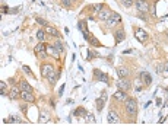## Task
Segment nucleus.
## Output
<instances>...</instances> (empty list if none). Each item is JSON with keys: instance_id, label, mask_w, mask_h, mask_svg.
<instances>
[{"instance_id": "nucleus-1", "label": "nucleus", "mask_w": 168, "mask_h": 131, "mask_svg": "<svg viewBox=\"0 0 168 131\" xmlns=\"http://www.w3.org/2000/svg\"><path fill=\"white\" fill-rule=\"evenodd\" d=\"M124 111L129 117H136L137 114V102L133 98H127L124 101Z\"/></svg>"}, {"instance_id": "nucleus-2", "label": "nucleus", "mask_w": 168, "mask_h": 131, "mask_svg": "<svg viewBox=\"0 0 168 131\" xmlns=\"http://www.w3.org/2000/svg\"><path fill=\"white\" fill-rule=\"evenodd\" d=\"M134 6L137 9V12H141V13L149 12V3L146 0H136L134 2Z\"/></svg>"}, {"instance_id": "nucleus-3", "label": "nucleus", "mask_w": 168, "mask_h": 131, "mask_svg": "<svg viewBox=\"0 0 168 131\" xmlns=\"http://www.w3.org/2000/svg\"><path fill=\"white\" fill-rule=\"evenodd\" d=\"M134 37H136V39H137L139 42H142V44H145V42L148 41V32H145L141 28H136V29H134Z\"/></svg>"}, {"instance_id": "nucleus-4", "label": "nucleus", "mask_w": 168, "mask_h": 131, "mask_svg": "<svg viewBox=\"0 0 168 131\" xmlns=\"http://www.w3.org/2000/svg\"><path fill=\"white\" fill-rule=\"evenodd\" d=\"M54 72H56V70H54V67L51 64H42L41 66V74H42V77L48 79V76L53 74Z\"/></svg>"}, {"instance_id": "nucleus-5", "label": "nucleus", "mask_w": 168, "mask_h": 131, "mask_svg": "<svg viewBox=\"0 0 168 131\" xmlns=\"http://www.w3.org/2000/svg\"><path fill=\"white\" fill-rule=\"evenodd\" d=\"M20 99H22L24 102H29V104H32L34 101H35V96L32 95V92L22 90L20 92Z\"/></svg>"}, {"instance_id": "nucleus-6", "label": "nucleus", "mask_w": 168, "mask_h": 131, "mask_svg": "<svg viewBox=\"0 0 168 131\" xmlns=\"http://www.w3.org/2000/svg\"><path fill=\"white\" fill-rule=\"evenodd\" d=\"M113 98H114L115 101H117V102H121V104H124V101H126V99H127L129 96H127V93H126L124 90L119 89V90H117V92L114 93V95H113Z\"/></svg>"}, {"instance_id": "nucleus-7", "label": "nucleus", "mask_w": 168, "mask_h": 131, "mask_svg": "<svg viewBox=\"0 0 168 131\" xmlns=\"http://www.w3.org/2000/svg\"><path fill=\"white\" fill-rule=\"evenodd\" d=\"M117 87H119V89H121V90L127 92V90H130L132 85H130V82H129L127 79H120V80L117 82Z\"/></svg>"}, {"instance_id": "nucleus-8", "label": "nucleus", "mask_w": 168, "mask_h": 131, "mask_svg": "<svg viewBox=\"0 0 168 131\" xmlns=\"http://www.w3.org/2000/svg\"><path fill=\"white\" fill-rule=\"evenodd\" d=\"M46 52L50 54V55H53L56 60H60V52H59V50L54 45H46Z\"/></svg>"}, {"instance_id": "nucleus-9", "label": "nucleus", "mask_w": 168, "mask_h": 131, "mask_svg": "<svg viewBox=\"0 0 168 131\" xmlns=\"http://www.w3.org/2000/svg\"><path fill=\"white\" fill-rule=\"evenodd\" d=\"M113 15V10L111 9H102L101 12H98V19L101 20H108Z\"/></svg>"}, {"instance_id": "nucleus-10", "label": "nucleus", "mask_w": 168, "mask_h": 131, "mask_svg": "<svg viewBox=\"0 0 168 131\" xmlns=\"http://www.w3.org/2000/svg\"><path fill=\"white\" fill-rule=\"evenodd\" d=\"M120 20H121L120 15H119V13H115V12H113L111 18L107 20V25L108 26H114V25H117V23H120Z\"/></svg>"}, {"instance_id": "nucleus-11", "label": "nucleus", "mask_w": 168, "mask_h": 131, "mask_svg": "<svg viewBox=\"0 0 168 131\" xmlns=\"http://www.w3.org/2000/svg\"><path fill=\"white\" fill-rule=\"evenodd\" d=\"M139 77H141V80L143 82V85L145 86H151V83H152V77H151V74H149L148 72H141Z\"/></svg>"}, {"instance_id": "nucleus-12", "label": "nucleus", "mask_w": 168, "mask_h": 131, "mask_svg": "<svg viewBox=\"0 0 168 131\" xmlns=\"http://www.w3.org/2000/svg\"><path fill=\"white\" fill-rule=\"evenodd\" d=\"M108 122H111V124H119V122H120L119 114H117L114 109H111V111L108 112Z\"/></svg>"}, {"instance_id": "nucleus-13", "label": "nucleus", "mask_w": 168, "mask_h": 131, "mask_svg": "<svg viewBox=\"0 0 168 131\" xmlns=\"http://www.w3.org/2000/svg\"><path fill=\"white\" fill-rule=\"evenodd\" d=\"M78 26H79V29H81V31H82V34H83V38H85V39H89V37H91V34L88 32L86 22H85V20H81V22L78 23Z\"/></svg>"}, {"instance_id": "nucleus-14", "label": "nucleus", "mask_w": 168, "mask_h": 131, "mask_svg": "<svg viewBox=\"0 0 168 131\" xmlns=\"http://www.w3.org/2000/svg\"><path fill=\"white\" fill-rule=\"evenodd\" d=\"M114 38H115V42H117V44H120L121 41H124V39H126V32H124V31L120 28V29H117V31L114 32Z\"/></svg>"}, {"instance_id": "nucleus-15", "label": "nucleus", "mask_w": 168, "mask_h": 131, "mask_svg": "<svg viewBox=\"0 0 168 131\" xmlns=\"http://www.w3.org/2000/svg\"><path fill=\"white\" fill-rule=\"evenodd\" d=\"M44 31H46V34L51 35V37H54V38H59V37H60V32H59V31H57L54 26H51V25H47Z\"/></svg>"}, {"instance_id": "nucleus-16", "label": "nucleus", "mask_w": 168, "mask_h": 131, "mask_svg": "<svg viewBox=\"0 0 168 131\" xmlns=\"http://www.w3.org/2000/svg\"><path fill=\"white\" fill-rule=\"evenodd\" d=\"M105 101H107V93H105V92H102V96H101L100 99H97V109H98V112L102 111Z\"/></svg>"}, {"instance_id": "nucleus-17", "label": "nucleus", "mask_w": 168, "mask_h": 131, "mask_svg": "<svg viewBox=\"0 0 168 131\" xmlns=\"http://www.w3.org/2000/svg\"><path fill=\"white\" fill-rule=\"evenodd\" d=\"M117 74L120 76V79H127L129 74H130V72H129L127 67H117Z\"/></svg>"}, {"instance_id": "nucleus-18", "label": "nucleus", "mask_w": 168, "mask_h": 131, "mask_svg": "<svg viewBox=\"0 0 168 131\" xmlns=\"http://www.w3.org/2000/svg\"><path fill=\"white\" fill-rule=\"evenodd\" d=\"M20 87H13L12 90H10V93H9V98L12 99V101H16L18 98H20Z\"/></svg>"}, {"instance_id": "nucleus-19", "label": "nucleus", "mask_w": 168, "mask_h": 131, "mask_svg": "<svg viewBox=\"0 0 168 131\" xmlns=\"http://www.w3.org/2000/svg\"><path fill=\"white\" fill-rule=\"evenodd\" d=\"M102 9H104V5H102V3H98V5H91V6H88V10H89V12H94V13L101 12Z\"/></svg>"}, {"instance_id": "nucleus-20", "label": "nucleus", "mask_w": 168, "mask_h": 131, "mask_svg": "<svg viewBox=\"0 0 168 131\" xmlns=\"http://www.w3.org/2000/svg\"><path fill=\"white\" fill-rule=\"evenodd\" d=\"M59 77H60V70H56L53 74L48 76V82H50L51 85H56V82H57V79Z\"/></svg>"}, {"instance_id": "nucleus-21", "label": "nucleus", "mask_w": 168, "mask_h": 131, "mask_svg": "<svg viewBox=\"0 0 168 131\" xmlns=\"http://www.w3.org/2000/svg\"><path fill=\"white\" fill-rule=\"evenodd\" d=\"M94 74H95V76H98V79H100L101 82L108 83V74H105V73H101V72H98V70H95Z\"/></svg>"}, {"instance_id": "nucleus-22", "label": "nucleus", "mask_w": 168, "mask_h": 131, "mask_svg": "<svg viewBox=\"0 0 168 131\" xmlns=\"http://www.w3.org/2000/svg\"><path fill=\"white\" fill-rule=\"evenodd\" d=\"M20 90H28V92H32V87H31V85L28 83L27 80H20Z\"/></svg>"}, {"instance_id": "nucleus-23", "label": "nucleus", "mask_w": 168, "mask_h": 131, "mask_svg": "<svg viewBox=\"0 0 168 131\" xmlns=\"http://www.w3.org/2000/svg\"><path fill=\"white\" fill-rule=\"evenodd\" d=\"M35 52H46V44H42V42H38L37 47H35Z\"/></svg>"}, {"instance_id": "nucleus-24", "label": "nucleus", "mask_w": 168, "mask_h": 131, "mask_svg": "<svg viewBox=\"0 0 168 131\" xmlns=\"http://www.w3.org/2000/svg\"><path fill=\"white\" fill-rule=\"evenodd\" d=\"M75 117H86V111L81 106V108H78V109L75 111Z\"/></svg>"}, {"instance_id": "nucleus-25", "label": "nucleus", "mask_w": 168, "mask_h": 131, "mask_svg": "<svg viewBox=\"0 0 168 131\" xmlns=\"http://www.w3.org/2000/svg\"><path fill=\"white\" fill-rule=\"evenodd\" d=\"M88 41H89V44H91V45H94V47H101L100 41H98V39L95 38V37H92V35L89 37V39H88Z\"/></svg>"}, {"instance_id": "nucleus-26", "label": "nucleus", "mask_w": 168, "mask_h": 131, "mask_svg": "<svg viewBox=\"0 0 168 131\" xmlns=\"http://www.w3.org/2000/svg\"><path fill=\"white\" fill-rule=\"evenodd\" d=\"M54 47H56V48L59 50V52H60V54H61V52H64V44H63L61 41H56Z\"/></svg>"}, {"instance_id": "nucleus-27", "label": "nucleus", "mask_w": 168, "mask_h": 131, "mask_svg": "<svg viewBox=\"0 0 168 131\" xmlns=\"http://www.w3.org/2000/svg\"><path fill=\"white\" fill-rule=\"evenodd\" d=\"M0 93H2L3 96H5V95H9L6 90V83H5V82H0Z\"/></svg>"}, {"instance_id": "nucleus-28", "label": "nucleus", "mask_w": 168, "mask_h": 131, "mask_svg": "<svg viewBox=\"0 0 168 131\" xmlns=\"http://www.w3.org/2000/svg\"><path fill=\"white\" fill-rule=\"evenodd\" d=\"M134 2H136V0H121V5L124 7H132Z\"/></svg>"}, {"instance_id": "nucleus-29", "label": "nucleus", "mask_w": 168, "mask_h": 131, "mask_svg": "<svg viewBox=\"0 0 168 131\" xmlns=\"http://www.w3.org/2000/svg\"><path fill=\"white\" fill-rule=\"evenodd\" d=\"M37 38H38L40 42H42V41L46 39V31H38V32H37Z\"/></svg>"}, {"instance_id": "nucleus-30", "label": "nucleus", "mask_w": 168, "mask_h": 131, "mask_svg": "<svg viewBox=\"0 0 168 131\" xmlns=\"http://www.w3.org/2000/svg\"><path fill=\"white\" fill-rule=\"evenodd\" d=\"M142 85H143V82H142L141 80V77L137 79V80H136V86H134V89H136V90L139 92V90H142Z\"/></svg>"}, {"instance_id": "nucleus-31", "label": "nucleus", "mask_w": 168, "mask_h": 131, "mask_svg": "<svg viewBox=\"0 0 168 131\" xmlns=\"http://www.w3.org/2000/svg\"><path fill=\"white\" fill-rule=\"evenodd\" d=\"M162 72H164V64H158L156 66V73L162 74Z\"/></svg>"}, {"instance_id": "nucleus-32", "label": "nucleus", "mask_w": 168, "mask_h": 131, "mask_svg": "<svg viewBox=\"0 0 168 131\" xmlns=\"http://www.w3.org/2000/svg\"><path fill=\"white\" fill-rule=\"evenodd\" d=\"M95 57H97V54L92 51H88V60H94Z\"/></svg>"}, {"instance_id": "nucleus-33", "label": "nucleus", "mask_w": 168, "mask_h": 131, "mask_svg": "<svg viewBox=\"0 0 168 131\" xmlns=\"http://www.w3.org/2000/svg\"><path fill=\"white\" fill-rule=\"evenodd\" d=\"M162 74H165V76L168 74V61L164 63V72H162Z\"/></svg>"}, {"instance_id": "nucleus-34", "label": "nucleus", "mask_w": 168, "mask_h": 131, "mask_svg": "<svg viewBox=\"0 0 168 131\" xmlns=\"http://www.w3.org/2000/svg\"><path fill=\"white\" fill-rule=\"evenodd\" d=\"M37 22L40 23V25H44V26H47V22L44 19H41V18H37Z\"/></svg>"}, {"instance_id": "nucleus-35", "label": "nucleus", "mask_w": 168, "mask_h": 131, "mask_svg": "<svg viewBox=\"0 0 168 131\" xmlns=\"http://www.w3.org/2000/svg\"><path fill=\"white\" fill-rule=\"evenodd\" d=\"M88 122H95V118H94V115H92V114H89V115H88V119H86Z\"/></svg>"}, {"instance_id": "nucleus-36", "label": "nucleus", "mask_w": 168, "mask_h": 131, "mask_svg": "<svg viewBox=\"0 0 168 131\" xmlns=\"http://www.w3.org/2000/svg\"><path fill=\"white\" fill-rule=\"evenodd\" d=\"M41 115L44 117V118H41V121H42V122H46V121H48V118H47V114H46V112H42Z\"/></svg>"}, {"instance_id": "nucleus-37", "label": "nucleus", "mask_w": 168, "mask_h": 131, "mask_svg": "<svg viewBox=\"0 0 168 131\" xmlns=\"http://www.w3.org/2000/svg\"><path fill=\"white\" fill-rule=\"evenodd\" d=\"M24 72L28 73V74H31V69H29L28 66H24Z\"/></svg>"}, {"instance_id": "nucleus-38", "label": "nucleus", "mask_w": 168, "mask_h": 131, "mask_svg": "<svg viewBox=\"0 0 168 131\" xmlns=\"http://www.w3.org/2000/svg\"><path fill=\"white\" fill-rule=\"evenodd\" d=\"M139 16H141V19H148V16H146V13H141V15H139Z\"/></svg>"}, {"instance_id": "nucleus-39", "label": "nucleus", "mask_w": 168, "mask_h": 131, "mask_svg": "<svg viewBox=\"0 0 168 131\" xmlns=\"http://www.w3.org/2000/svg\"><path fill=\"white\" fill-rule=\"evenodd\" d=\"M63 92H64V85H63V86L60 87V89H59V95H60V96L63 95Z\"/></svg>"}, {"instance_id": "nucleus-40", "label": "nucleus", "mask_w": 168, "mask_h": 131, "mask_svg": "<svg viewBox=\"0 0 168 131\" xmlns=\"http://www.w3.org/2000/svg\"><path fill=\"white\" fill-rule=\"evenodd\" d=\"M70 2H72V5H78V3H79L81 0H70Z\"/></svg>"}, {"instance_id": "nucleus-41", "label": "nucleus", "mask_w": 168, "mask_h": 131, "mask_svg": "<svg viewBox=\"0 0 168 131\" xmlns=\"http://www.w3.org/2000/svg\"><path fill=\"white\" fill-rule=\"evenodd\" d=\"M165 35H167V39H168V31H167V34H165Z\"/></svg>"}]
</instances>
